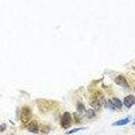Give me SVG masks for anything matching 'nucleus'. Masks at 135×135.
I'll use <instances>...</instances> for the list:
<instances>
[{
    "mask_svg": "<svg viewBox=\"0 0 135 135\" xmlns=\"http://www.w3.org/2000/svg\"><path fill=\"white\" fill-rule=\"evenodd\" d=\"M39 110H40L41 112L43 113H46L49 111L53 107V103H55V101H49L44 99H37L35 101Z\"/></svg>",
    "mask_w": 135,
    "mask_h": 135,
    "instance_id": "1",
    "label": "nucleus"
},
{
    "mask_svg": "<svg viewBox=\"0 0 135 135\" xmlns=\"http://www.w3.org/2000/svg\"><path fill=\"white\" fill-rule=\"evenodd\" d=\"M32 111L29 106L25 105L22 107L20 111V120L22 124H26L29 123L32 118Z\"/></svg>",
    "mask_w": 135,
    "mask_h": 135,
    "instance_id": "2",
    "label": "nucleus"
},
{
    "mask_svg": "<svg viewBox=\"0 0 135 135\" xmlns=\"http://www.w3.org/2000/svg\"><path fill=\"white\" fill-rule=\"evenodd\" d=\"M72 120L71 114L69 112L66 111L63 114L61 120V124L62 128H64L65 129L70 128V126L72 124Z\"/></svg>",
    "mask_w": 135,
    "mask_h": 135,
    "instance_id": "3",
    "label": "nucleus"
},
{
    "mask_svg": "<svg viewBox=\"0 0 135 135\" xmlns=\"http://www.w3.org/2000/svg\"><path fill=\"white\" fill-rule=\"evenodd\" d=\"M27 130H29V132L34 133V134H37L39 132V124L37 121L36 120H33L31 121L29 123H28V125L26 126Z\"/></svg>",
    "mask_w": 135,
    "mask_h": 135,
    "instance_id": "4",
    "label": "nucleus"
},
{
    "mask_svg": "<svg viewBox=\"0 0 135 135\" xmlns=\"http://www.w3.org/2000/svg\"><path fill=\"white\" fill-rule=\"evenodd\" d=\"M115 82L116 85H119L120 86H122L124 88H128L129 85L126 79V78L123 76H118L115 78Z\"/></svg>",
    "mask_w": 135,
    "mask_h": 135,
    "instance_id": "5",
    "label": "nucleus"
},
{
    "mask_svg": "<svg viewBox=\"0 0 135 135\" xmlns=\"http://www.w3.org/2000/svg\"><path fill=\"white\" fill-rule=\"evenodd\" d=\"M135 103V97L132 95H129L126 96L124 99V105L126 107L130 108Z\"/></svg>",
    "mask_w": 135,
    "mask_h": 135,
    "instance_id": "6",
    "label": "nucleus"
},
{
    "mask_svg": "<svg viewBox=\"0 0 135 135\" xmlns=\"http://www.w3.org/2000/svg\"><path fill=\"white\" fill-rule=\"evenodd\" d=\"M130 122V119L128 118H126L124 119H122V120H118L115 122L114 123L112 124V126H124L127 124H128Z\"/></svg>",
    "mask_w": 135,
    "mask_h": 135,
    "instance_id": "7",
    "label": "nucleus"
},
{
    "mask_svg": "<svg viewBox=\"0 0 135 135\" xmlns=\"http://www.w3.org/2000/svg\"><path fill=\"white\" fill-rule=\"evenodd\" d=\"M90 105H91V107L93 108V110H96V111H100L101 109V107H102V105H101L100 103L95 98L93 99V101L90 103Z\"/></svg>",
    "mask_w": 135,
    "mask_h": 135,
    "instance_id": "8",
    "label": "nucleus"
},
{
    "mask_svg": "<svg viewBox=\"0 0 135 135\" xmlns=\"http://www.w3.org/2000/svg\"><path fill=\"white\" fill-rule=\"evenodd\" d=\"M112 103H114V105L115 106V109H118V110H120V109H122V101L121 100H120L118 98H116V97H114L112 99Z\"/></svg>",
    "mask_w": 135,
    "mask_h": 135,
    "instance_id": "9",
    "label": "nucleus"
},
{
    "mask_svg": "<svg viewBox=\"0 0 135 135\" xmlns=\"http://www.w3.org/2000/svg\"><path fill=\"white\" fill-rule=\"evenodd\" d=\"M76 110H77V111L79 112V114H85V112H86L85 105H83L82 103H80V102L77 103Z\"/></svg>",
    "mask_w": 135,
    "mask_h": 135,
    "instance_id": "10",
    "label": "nucleus"
},
{
    "mask_svg": "<svg viewBox=\"0 0 135 135\" xmlns=\"http://www.w3.org/2000/svg\"><path fill=\"white\" fill-rule=\"evenodd\" d=\"M86 115L89 119H92V118H95L96 115L95 110L93 109H89L87 111H86Z\"/></svg>",
    "mask_w": 135,
    "mask_h": 135,
    "instance_id": "11",
    "label": "nucleus"
},
{
    "mask_svg": "<svg viewBox=\"0 0 135 135\" xmlns=\"http://www.w3.org/2000/svg\"><path fill=\"white\" fill-rule=\"evenodd\" d=\"M49 131H50V128L48 126H43L42 128L41 129V132L43 133H45V134L48 133Z\"/></svg>",
    "mask_w": 135,
    "mask_h": 135,
    "instance_id": "12",
    "label": "nucleus"
},
{
    "mask_svg": "<svg viewBox=\"0 0 135 135\" xmlns=\"http://www.w3.org/2000/svg\"><path fill=\"white\" fill-rule=\"evenodd\" d=\"M85 128H74V129H72V130H70L69 132H66V135H72V134H74V133H76V132H79L80 130H84Z\"/></svg>",
    "mask_w": 135,
    "mask_h": 135,
    "instance_id": "13",
    "label": "nucleus"
},
{
    "mask_svg": "<svg viewBox=\"0 0 135 135\" xmlns=\"http://www.w3.org/2000/svg\"><path fill=\"white\" fill-rule=\"evenodd\" d=\"M107 103H108V106H109V107H110L111 110H115V106H114V103H112V101H111V99L108 100Z\"/></svg>",
    "mask_w": 135,
    "mask_h": 135,
    "instance_id": "14",
    "label": "nucleus"
},
{
    "mask_svg": "<svg viewBox=\"0 0 135 135\" xmlns=\"http://www.w3.org/2000/svg\"><path fill=\"white\" fill-rule=\"evenodd\" d=\"M74 121H75V122L76 124H78V123H79L80 122V118H79V116L78 115L76 114V113H74Z\"/></svg>",
    "mask_w": 135,
    "mask_h": 135,
    "instance_id": "15",
    "label": "nucleus"
},
{
    "mask_svg": "<svg viewBox=\"0 0 135 135\" xmlns=\"http://www.w3.org/2000/svg\"><path fill=\"white\" fill-rule=\"evenodd\" d=\"M6 127H7V126L5 124H2L0 126V132H4L6 129Z\"/></svg>",
    "mask_w": 135,
    "mask_h": 135,
    "instance_id": "16",
    "label": "nucleus"
},
{
    "mask_svg": "<svg viewBox=\"0 0 135 135\" xmlns=\"http://www.w3.org/2000/svg\"><path fill=\"white\" fill-rule=\"evenodd\" d=\"M133 124H134V125H135V122L133 123Z\"/></svg>",
    "mask_w": 135,
    "mask_h": 135,
    "instance_id": "17",
    "label": "nucleus"
},
{
    "mask_svg": "<svg viewBox=\"0 0 135 135\" xmlns=\"http://www.w3.org/2000/svg\"></svg>",
    "mask_w": 135,
    "mask_h": 135,
    "instance_id": "18",
    "label": "nucleus"
}]
</instances>
